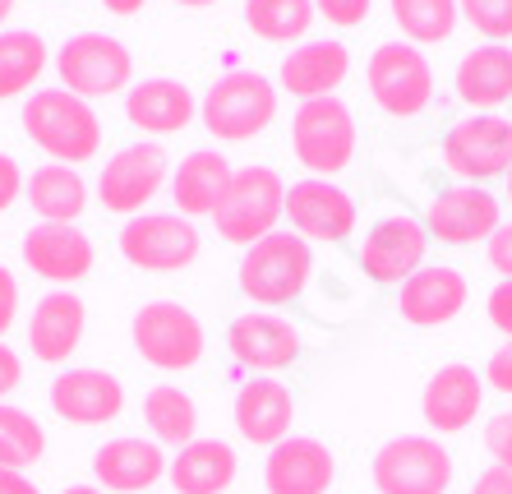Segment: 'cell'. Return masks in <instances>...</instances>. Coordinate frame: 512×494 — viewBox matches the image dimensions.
I'll use <instances>...</instances> for the list:
<instances>
[{"label": "cell", "instance_id": "1", "mask_svg": "<svg viewBox=\"0 0 512 494\" xmlns=\"http://www.w3.org/2000/svg\"><path fill=\"white\" fill-rule=\"evenodd\" d=\"M24 134L33 139L51 162L60 167H79L102 148V121H97L93 102L74 97L70 88H42L24 102Z\"/></svg>", "mask_w": 512, "mask_h": 494}, {"label": "cell", "instance_id": "2", "mask_svg": "<svg viewBox=\"0 0 512 494\" xmlns=\"http://www.w3.org/2000/svg\"><path fill=\"white\" fill-rule=\"evenodd\" d=\"M203 130L222 144H245L277 121V88L254 70L222 74L199 102Z\"/></svg>", "mask_w": 512, "mask_h": 494}, {"label": "cell", "instance_id": "3", "mask_svg": "<svg viewBox=\"0 0 512 494\" xmlns=\"http://www.w3.org/2000/svg\"><path fill=\"white\" fill-rule=\"evenodd\" d=\"M286 217V185L273 167H245L231 176L227 194L213 213V227L222 241L231 245H259L263 236H273L277 222Z\"/></svg>", "mask_w": 512, "mask_h": 494}, {"label": "cell", "instance_id": "4", "mask_svg": "<svg viewBox=\"0 0 512 494\" xmlns=\"http://www.w3.org/2000/svg\"><path fill=\"white\" fill-rule=\"evenodd\" d=\"M314 250L296 231H273L240 259V291L254 305H291L300 291L310 287Z\"/></svg>", "mask_w": 512, "mask_h": 494}, {"label": "cell", "instance_id": "5", "mask_svg": "<svg viewBox=\"0 0 512 494\" xmlns=\"http://www.w3.org/2000/svg\"><path fill=\"white\" fill-rule=\"evenodd\" d=\"M291 148H296L300 167L319 176V181L346 171L351 157H356V116H351V107L342 97L300 102L296 121H291Z\"/></svg>", "mask_w": 512, "mask_h": 494}, {"label": "cell", "instance_id": "6", "mask_svg": "<svg viewBox=\"0 0 512 494\" xmlns=\"http://www.w3.org/2000/svg\"><path fill=\"white\" fill-rule=\"evenodd\" d=\"M370 476L379 494H448L453 453L429 434H397L374 453Z\"/></svg>", "mask_w": 512, "mask_h": 494}, {"label": "cell", "instance_id": "7", "mask_svg": "<svg viewBox=\"0 0 512 494\" xmlns=\"http://www.w3.org/2000/svg\"><path fill=\"white\" fill-rule=\"evenodd\" d=\"M56 74L60 84L70 88L74 97H111V93H130L134 79V56L120 37L107 33H79L56 51Z\"/></svg>", "mask_w": 512, "mask_h": 494}, {"label": "cell", "instance_id": "8", "mask_svg": "<svg viewBox=\"0 0 512 494\" xmlns=\"http://www.w3.org/2000/svg\"><path fill=\"white\" fill-rule=\"evenodd\" d=\"M130 333H134V351L153 370L180 374L203 361V324L180 301H148L134 314Z\"/></svg>", "mask_w": 512, "mask_h": 494}, {"label": "cell", "instance_id": "9", "mask_svg": "<svg viewBox=\"0 0 512 494\" xmlns=\"http://www.w3.org/2000/svg\"><path fill=\"white\" fill-rule=\"evenodd\" d=\"M443 167L466 185L512 171V121L499 111H476L448 130L443 139Z\"/></svg>", "mask_w": 512, "mask_h": 494}, {"label": "cell", "instance_id": "10", "mask_svg": "<svg viewBox=\"0 0 512 494\" xmlns=\"http://www.w3.org/2000/svg\"><path fill=\"white\" fill-rule=\"evenodd\" d=\"M199 231L180 213H139L120 231V254L143 273H180L199 259Z\"/></svg>", "mask_w": 512, "mask_h": 494}, {"label": "cell", "instance_id": "11", "mask_svg": "<svg viewBox=\"0 0 512 494\" xmlns=\"http://www.w3.org/2000/svg\"><path fill=\"white\" fill-rule=\"evenodd\" d=\"M370 93L388 116H420L434 97V70L411 42H383L370 56Z\"/></svg>", "mask_w": 512, "mask_h": 494}, {"label": "cell", "instance_id": "12", "mask_svg": "<svg viewBox=\"0 0 512 494\" xmlns=\"http://www.w3.org/2000/svg\"><path fill=\"white\" fill-rule=\"evenodd\" d=\"M425 250H429L425 222H416L411 213H388L374 222L365 245H360V268H365V278L393 287V282H406L411 273L425 268Z\"/></svg>", "mask_w": 512, "mask_h": 494}, {"label": "cell", "instance_id": "13", "mask_svg": "<svg viewBox=\"0 0 512 494\" xmlns=\"http://www.w3.org/2000/svg\"><path fill=\"white\" fill-rule=\"evenodd\" d=\"M167 185V153L157 144H130L111 157L97 176V199L107 213L139 217L143 204H153V194Z\"/></svg>", "mask_w": 512, "mask_h": 494}, {"label": "cell", "instance_id": "14", "mask_svg": "<svg viewBox=\"0 0 512 494\" xmlns=\"http://www.w3.org/2000/svg\"><path fill=\"white\" fill-rule=\"evenodd\" d=\"M24 264L51 287L70 291L93 273V241L74 222H37L24 236Z\"/></svg>", "mask_w": 512, "mask_h": 494}, {"label": "cell", "instance_id": "15", "mask_svg": "<svg viewBox=\"0 0 512 494\" xmlns=\"http://www.w3.org/2000/svg\"><path fill=\"white\" fill-rule=\"evenodd\" d=\"M337 476V458L328 444L310 434H291L277 448H268L263 462V490L268 494H328Z\"/></svg>", "mask_w": 512, "mask_h": 494}, {"label": "cell", "instance_id": "16", "mask_svg": "<svg viewBox=\"0 0 512 494\" xmlns=\"http://www.w3.org/2000/svg\"><path fill=\"white\" fill-rule=\"evenodd\" d=\"M286 217H291V231L305 236V241H346L356 231V204L351 194L337 190L333 181H296L286 190Z\"/></svg>", "mask_w": 512, "mask_h": 494}, {"label": "cell", "instance_id": "17", "mask_svg": "<svg viewBox=\"0 0 512 494\" xmlns=\"http://www.w3.org/2000/svg\"><path fill=\"white\" fill-rule=\"evenodd\" d=\"M425 231L443 245L489 241L499 231V199L480 185H453L425 208Z\"/></svg>", "mask_w": 512, "mask_h": 494}, {"label": "cell", "instance_id": "18", "mask_svg": "<svg viewBox=\"0 0 512 494\" xmlns=\"http://www.w3.org/2000/svg\"><path fill=\"white\" fill-rule=\"evenodd\" d=\"M51 411L70 425H107L125 411V388L107 370H65L51 384Z\"/></svg>", "mask_w": 512, "mask_h": 494}, {"label": "cell", "instance_id": "19", "mask_svg": "<svg viewBox=\"0 0 512 494\" xmlns=\"http://www.w3.org/2000/svg\"><path fill=\"white\" fill-rule=\"evenodd\" d=\"M88 328V310L74 291H47L42 301L33 305V319H28V351H33L42 365H65L79 351Z\"/></svg>", "mask_w": 512, "mask_h": 494}, {"label": "cell", "instance_id": "20", "mask_svg": "<svg viewBox=\"0 0 512 494\" xmlns=\"http://www.w3.org/2000/svg\"><path fill=\"white\" fill-rule=\"evenodd\" d=\"M167 453L157 439H111L93 453V476H97V490H111V494H139V490H153L162 476H167Z\"/></svg>", "mask_w": 512, "mask_h": 494}, {"label": "cell", "instance_id": "21", "mask_svg": "<svg viewBox=\"0 0 512 494\" xmlns=\"http://www.w3.org/2000/svg\"><path fill=\"white\" fill-rule=\"evenodd\" d=\"M291 421H296V398L273 374H259L236 393L240 439H250L259 448H277L282 439H291Z\"/></svg>", "mask_w": 512, "mask_h": 494}, {"label": "cell", "instance_id": "22", "mask_svg": "<svg viewBox=\"0 0 512 494\" xmlns=\"http://www.w3.org/2000/svg\"><path fill=\"white\" fill-rule=\"evenodd\" d=\"M466 305V278L448 264H429L420 273L402 282V296H397V314H402L411 328H439L453 324Z\"/></svg>", "mask_w": 512, "mask_h": 494}, {"label": "cell", "instance_id": "23", "mask_svg": "<svg viewBox=\"0 0 512 494\" xmlns=\"http://www.w3.org/2000/svg\"><path fill=\"white\" fill-rule=\"evenodd\" d=\"M227 347L245 370L277 374L300 356V333L277 314H240L227 328Z\"/></svg>", "mask_w": 512, "mask_h": 494}, {"label": "cell", "instance_id": "24", "mask_svg": "<svg viewBox=\"0 0 512 494\" xmlns=\"http://www.w3.org/2000/svg\"><path fill=\"white\" fill-rule=\"evenodd\" d=\"M480 402H485V379L471 365H443L425 384L420 411L434 434H462L480 416Z\"/></svg>", "mask_w": 512, "mask_h": 494}, {"label": "cell", "instance_id": "25", "mask_svg": "<svg viewBox=\"0 0 512 494\" xmlns=\"http://www.w3.org/2000/svg\"><path fill=\"white\" fill-rule=\"evenodd\" d=\"M125 116H130L134 130L167 139V134H180L199 116V102L180 79H143L125 93Z\"/></svg>", "mask_w": 512, "mask_h": 494}, {"label": "cell", "instance_id": "26", "mask_svg": "<svg viewBox=\"0 0 512 494\" xmlns=\"http://www.w3.org/2000/svg\"><path fill=\"white\" fill-rule=\"evenodd\" d=\"M346 74H351V51L342 42H300L282 61V88L300 102H319L342 88Z\"/></svg>", "mask_w": 512, "mask_h": 494}, {"label": "cell", "instance_id": "27", "mask_svg": "<svg viewBox=\"0 0 512 494\" xmlns=\"http://www.w3.org/2000/svg\"><path fill=\"white\" fill-rule=\"evenodd\" d=\"M231 176H236V171H231V162L222 153L194 148L176 167V176H171V199H176L180 217H190V222L194 217H213L231 185Z\"/></svg>", "mask_w": 512, "mask_h": 494}, {"label": "cell", "instance_id": "28", "mask_svg": "<svg viewBox=\"0 0 512 494\" xmlns=\"http://www.w3.org/2000/svg\"><path fill=\"white\" fill-rule=\"evenodd\" d=\"M167 481L176 494H227L236 481V448L222 439H194L171 458Z\"/></svg>", "mask_w": 512, "mask_h": 494}, {"label": "cell", "instance_id": "29", "mask_svg": "<svg viewBox=\"0 0 512 494\" xmlns=\"http://www.w3.org/2000/svg\"><path fill=\"white\" fill-rule=\"evenodd\" d=\"M457 97L476 111H499L503 102H512V47L489 42V47H476L471 56H462Z\"/></svg>", "mask_w": 512, "mask_h": 494}, {"label": "cell", "instance_id": "30", "mask_svg": "<svg viewBox=\"0 0 512 494\" xmlns=\"http://www.w3.org/2000/svg\"><path fill=\"white\" fill-rule=\"evenodd\" d=\"M24 199L42 222H79L88 208V181L79 176V167H51L33 171V181L24 185Z\"/></svg>", "mask_w": 512, "mask_h": 494}, {"label": "cell", "instance_id": "31", "mask_svg": "<svg viewBox=\"0 0 512 494\" xmlns=\"http://www.w3.org/2000/svg\"><path fill=\"white\" fill-rule=\"evenodd\" d=\"M143 421H148L157 444L185 448L199 439V407H194V398L176 384L148 388V398H143Z\"/></svg>", "mask_w": 512, "mask_h": 494}, {"label": "cell", "instance_id": "32", "mask_svg": "<svg viewBox=\"0 0 512 494\" xmlns=\"http://www.w3.org/2000/svg\"><path fill=\"white\" fill-rule=\"evenodd\" d=\"M47 70V42L33 28H5L0 33V102L24 97Z\"/></svg>", "mask_w": 512, "mask_h": 494}, {"label": "cell", "instance_id": "33", "mask_svg": "<svg viewBox=\"0 0 512 494\" xmlns=\"http://www.w3.org/2000/svg\"><path fill=\"white\" fill-rule=\"evenodd\" d=\"M388 5H393V19L411 47L448 42L457 28V14H462L457 0H388Z\"/></svg>", "mask_w": 512, "mask_h": 494}, {"label": "cell", "instance_id": "34", "mask_svg": "<svg viewBox=\"0 0 512 494\" xmlns=\"http://www.w3.org/2000/svg\"><path fill=\"white\" fill-rule=\"evenodd\" d=\"M314 0H245V24L263 42H300L314 24Z\"/></svg>", "mask_w": 512, "mask_h": 494}, {"label": "cell", "instance_id": "35", "mask_svg": "<svg viewBox=\"0 0 512 494\" xmlns=\"http://www.w3.org/2000/svg\"><path fill=\"white\" fill-rule=\"evenodd\" d=\"M42 448H47V434H42L33 411L0 402V467L10 471L33 467L42 458Z\"/></svg>", "mask_w": 512, "mask_h": 494}, {"label": "cell", "instance_id": "36", "mask_svg": "<svg viewBox=\"0 0 512 494\" xmlns=\"http://www.w3.org/2000/svg\"><path fill=\"white\" fill-rule=\"evenodd\" d=\"M457 10L489 42H508L512 37V0H457Z\"/></svg>", "mask_w": 512, "mask_h": 494}, {"label": "cell", "instance_id": "37", "mask_svg": "<svg viewBox=\"0 0 512 494\" xmlns=\"http://www.w3.org/2000/svg\"><path fill=\"white\" fill-rule=\"evenodd\" d=\"M485 448H489V458H494V467L512 471V411H503V416H494L485 425Z\"/></svg>", "mask_w": 512, "mask_h": 494}, {"label": "cell", "instance_id": "38", "mask_svg": "<svg viewBox=\"0 0 512 494\" xmlns=\"http://www.w3.org/2000/svg\"><path fill=\"white\" fill-rule=\"evenodd\" d=\"M370 5H374V0H314V10H319L323 19H328V24H337V28H356V24H365Z\"/></svg>", "mask_w": 512, "mask_h": 494}, {"label": "cell", "instance_id": "39", "mask_svg": "<svg viewBox=\"0 0 512 494\" xmlns=\"http://www.w3.org/2000/svg\"><path fill=\"white\" fill-rule=\"evenodd\" d=\"M485 310H489V324H494L503 338L512 342V282L508 278L489 291V305H485Z\"/></svg>", "mask_w": 512, "mask_h": 494}, {"label": "cell", "instance_id": "40", "mask_svg": "<svg viewBox=\"0 0 512 494\" xmlns=\"http://www.w3.org/2000/svg\"><path fill=\"white\" fill-rule=\"evenodd\" d=\"M485 384L494 388V393H503V398H512V342H503V347L489 356Z\"/></svg>", "mask_w": 512, "mask_h": 494}, {"label": "cell", "instance_id": "41", "mask_svg": "<svg viewBox=\"0 0 512 494\" xmlns=\"http://www.w3.org/2000/svg\"><path fill=\"white\" fill-rule=\"evenodd\" d=\"M485 254H489V264H494V273H503L512 282V222L508 227L499 222V231L485 241Z\"/></svg>", "mask_w": 512, "mask_h": 494}, {"label": "cell", "instance_id": "42", "mask_svg": "<svg viewBox=\"0 0 512 494\" xmlns=\"http://www.w3.org/2000/svg\"><path fill=\"white\" fill-rule=\"evenodd\" d=\"M24 171H19V162H14L10 153H0V213L5 208H14V199L24 194Z\"/></svg>", "mask_w": 512, "mask_h": 494}, {"label": "cell", "instance_id": "43", "mask_svg": "<svg viewBox=\"0 0 512 494\" xmlns=\"http://www.w3.org/2000/svg\"><path fill=\"white\" fill-rule=\"evenodd\" d=\"M14 314H19V282H14L10 268L0 264V342H5V333H10Z\"/></svg>", "mask_w": 512, "mask_h": 494}, {"label": "cell", "instance_id": "44", "mask_svg": "<svg viewBox=\"0 0 512 494\" xmlns=\"http://www.w3.org/2000/svg\"><path fill=\"white\" fill-rule=\"evenodd\" d=\"M19 379H24V361H19V351L0 342V398H10L14 388H19Z\"/></svg>", "mask_w": 512, "mask_h": 494}, {"label": "cell", "instance_id": "45", "mask_svg": "<svg viewBox=\"0 0 512 494\" xmlns=\"http://www.w3.org/2000/svg\"><path fill=\"white\" fill-rule=\"evenodd\" d=\"M471 494H512V471L508 467H489L476 476Z\"/></svg>", "mask_w": 512, "mask_h": 494}, {"label": "cell", "instance_id": "46", "mask_svg": "<svg viewBox=\"0 0 512 494\" xmlns=\"http://www.w3.org/2000/svg\"><path fill=\"white\" fill-rule=\"evenodd\" d=\"M0 494H42V490H37V481H28L24 471L0 467Z\"/></svg>", "mask_w": 512, "mask_h": 494}, {"label": "cell", "instance_id": "47", "mask_svg": "<svg viewBox=\"0 0 512 494\" xmlns=\"http://www.w3.org/2000/svg\"><path fill=\"white\" fill-rule=\"evenodd\" d=\"M102 5H107L111 14H120V19H125V14H139L148 0H102Z\"/></svg>", "mask_w": 512, "mask_h": 494}, {"label": "cell", "instance_id": "48", "mask_svg": "<svg viewBox=\"0 0 512 494\" xmlns=\"http://www.w3.org/2000/svg\"><path fill=\"white\" fill-rule=\"evenodd\" d=\"M60 494H107V490H97V485H70V490H60Z\"/></svg>", "mask_w": 512, "mask_h": 494}, {"label": "cell", "instance_id": "49", "mask_svg": "<svg viewBox=\"0 0 512 494\" xmlns=\"http://www.w3.org/2000/svg\"><path fill=\"white\" fill-rule=\"evenodd\" d=\"M10 14H14V0H0V24H5ZM0 33H5V28H0Z\"/></svg>", "mask_w": 512, "mask_h": 494}, {"label": "cell", "instance_id": "50", "mask_svg": "<svg viewBox=\"0 0 512 494\" xmlns=\"http://www.w3.org/2000/svg\"><path fill=\"white\" fill-rule=\"evenodd\" d=\"M176 5H185V10H203V5H213V0H176Z\"/></svg>", "mask_w": 512, "mask_h": 494}, {"label": "cell", "instance_id": "51", "mask_svg": "<svg viewBox=\"0 0 512 494\" xmlns=\"http://www.w3.org/2000/svg\"><path fill=\"white\" fill-rule=\"evenodd\" d=\"M508 199H512V171H508Z\"/></svg>", "mask_w": 512, "mask_h": 494}]
</instances>
